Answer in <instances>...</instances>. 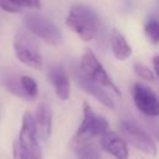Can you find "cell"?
<instances>
[{
  "label": "cell",
  "instance_id": "1",
  "mask_svg": "<svg viewBox=\"0 0 159 159\" xmlns=\"http://www.w3.org/2000/svg\"><path fill=\"white\" fill-rule=\"evenodd\" d=\"M66 25L81 40L91 41L98 30V17L91 7L82 4H76L71 6L67 14Z\"/></svg>",
  "mask_w": 159,
  "mask_h": 159
},
{
  "label": "cell",
  "instance_id": "2",
  "mask_svg": "<svg viewBox=\"0 0 159 159\" xmlns=\"http://www.w3.org/2000/svg\"><path fill=\"white\" fill-rule=\"evenodd\" d=\"M82 109H83L82 122L71 142L73 149L80 145L89 143L94 137H101L109 130L108 120L103 116L97 114L87 102H83Z\"/></svg>",
  "mask_w": 159,
  "mask_h": 159
},
{
  "label": "cell",
  "instance_id": "3",
  "mask_svg": "<svg viewBox=\"0 0 159 159\" xmlns=\"http://www.w3.org/2000/svg\"><path fill=\"white\" fill-rule=\"evenodd\" d=\"M14 52L17 60L34 70L43 68V60L40 52V47L31 32L27 30H17L12 42Z\"/></svg>",
  "mask_w": 159,
  "mask_h": 159
},
{
  "label": "cell",
  "instance_id": "4",
  "mask_svg": "<svg viewBox=\"0 0 159 159\" xmlns=\"http://www.w3.org/2000/svg\"><path fill=\"white\" fill-rule=\"evenodd\" d=\"M80 70L83 72V75H86L93 82L101 84L104 88L111 89L112 92H114L119 97L122 96L119 88L113 82L111 76L107 73L106 68L99 62V60L97 58V56L94 55V52L92 50L86 48V51L83 52V55L81 57V61H80Z\"/></svg>",
  "mask_w": 159,
  "mask_h": 159
},
{
  "label": "cell",
  "instance_id": "5",
  "mask_svg": "<svg viewBox=\"0 0 159 159\" xmlns=\"http://www.w3.org/2000/svg\"><path fill=\"white\" fill-rule=\"evenodd\" d=\"M24 25L29 32L48 45L56 46L62 41L61 30L56 26L55 22H52L43 15L29 14L24 19Z\"/></svg>",
  "mask_w": 159,
  "mask_h": 159
},
{
  "label": "cell",
  "instance_id": "6",
  "mask_svg": "<svg viewBox=\"0 0 159 159\" xmlns=\"http://www.w3.org/2000/svg\"><path fill=\"white\" fill-rule=\"evenodd\" d=\"M17 142L25 159H42V152L39 143L35 119L30 112H25L22 116Z\"/></svg>",
  "mask_w": 159,
  "mask_h": 159
},
{
  "label": "cell",
  "instance_id": "7",
  "mask_svg": "<svg viewBox=\"0 0 159 159\" xmlns=\"http://www.w3.org/2000/svg\"><path fill=\"white\" fill-rule=\"evenodd\" d=\"M119 129L125 140H128L133 147L147 155H157V145L149 133L143 129L137 122L130 119H123L119 123Z\"/></svg>",
  "mask_w": 159,
  "mask_h": 159
},
{
  "label": "cell",
  "instance_id": "8",
  "mask_svg": "<svg viewBox=\"0 0 159 159\" xmlns=\"http://www.w3.org/2000/svg\"><path fill=\"white\" fill-rule=\"evenodd\" d=\"M132 94L137 109L144 116L153 118L159 116V98L148 86L140 82L134 83Z\"/></svg>",
  "mask_w": 159,
  "mask_h": 159
},
{
  "label": "cell",
  "instance_id": "9",
  "mask_svg": "<svg viewBox=\"0 0 159 159\" xmlns=\"http://www.w3.org/2000/svg\"><path fill=\"white\" fill-rule=\"evenodd\" d=\"M73 78L76 81L77 86H80L86 93H88L94 99H97L98 102H101L104 107H107L109 109H114V102L111 98V96L107 93V91L104 89V87H102L101 84H98V83L93 82L92 80H89L86 75H83V72L80 68H75V71H73Z\"/></svg>",
  "mask_w": 159,
  "mask_h": 159
},
{
  "label": "cell",
  "instance_id": "10",
  "mask_svg": "<svg viewBox=\"0 0 159 159\" xmlns=\"http://www.w3.org/2000/svg\"><path fill=\"white\" fill-rule=\"evenodd\" d=\"M101 147L107 153H109L114 159H128L129 149L125 139L118 135L116 132L108 130L101 135Z\"/></svg>",
  "mask_w": 159,
  "mask_h": 159
},
{
  "label": "cell",
  "instance_id": "11",
  "mask_svg": "<svg viewBox=\"0 0 159 159\" xmlns=\"http://www.w3.org/2000/svg\"><path fill=\"white\" fill-rule=\"evenodd\" d=\"M47 76L56 96L61 101H67L70 98V76L65 67L62 65H53L48 68Z\"/></svg>",
  "mask_w": 159,
  "mask_h": 159
},
{
  "label": "cell",
  "instance_id": "12",
  "mask_svg": "<svg viewBox=\"0 0 159 159\" xmlns=\"http://www.w3.org/2000/svg\"><path fill=\"white\" fill-rule=\"evenodd\" d=\"M34 119L37 137L42 140H47L52 132V111L51 106L46 101H42L37 104Z\"/></svg>",
  "mask_w": 159,
  "mask_h": 159
},
{
  "label": "cell",
  "instance_id": "13",
  "mask_svg": "<svg viewBox=\"0 0 159 159\" xmlns=\"http://www.w3.org/2000/svg\"><path fill=\"white\" fill-rule=\"evenodd\" d=\"M111 48L114 57L119 61H125L132 55V47L122 32L113 29L111 34Z\"/></svg>",
  "mask_w": 159,
  "mask_h": 159
},
{
  "label": "cell",
  "instance_id": "14",
  "mask_svg": "<svg viewBox=\"0 0 159 159\" xmlns=\"http://www.w3.org/2000/svg\"><path fill=\"white\" fill-rule=\"evenodd\" d=\"M2 84L6 88V91L10 92L11 94L20 97V98H24V99H27L24 91H22V87L20 83V77H16L14 75H6L2 78Z\"/></svg>",
  "mask_w": 159,
  "mask_h": 159
},
{
  "label": "cell",
  "instance_id": "15",
  "mask_svg": "<svg viewBox=\"0 0 159 159\" xmlns=\"http://www.w3.org/2000/svg\"><path fill=\"white\" fill-rule=\"evenodd\" d=\"M20 83H21L22 91L27 99H32V98L37 97L39 87H37V82L34 80V77H31L29 75H22V76H20Z\"/></svg>",
  "mask_w": 159,
  "mask_h": 159
},
{
  "label": "cell",
  "instance_id": "16",
  "mask_svg": "<svg viewBox=\"0 0 159 159\" xmlns=\"http://www.w3.org/2000/svg\"><path fill=\"white\" fill-rule=\"evenodd\" d=\"M75 150L77 153V159H101L98 149L89 143L80 145L75 148Z\"/></svg>",
  "mask_w": 159,
  "mask_h": 159
},
{
  "label": "cell",
  "instance_id": "17",
  "mask_svg": "<svg viewBox=\"0 0 159 159\" xmlns=\"http://www.w3.org/2000/svg\"><path fill=\"white\" fill-rule=\"evenodd\" d=\"M144 32L150 42H159V20H150L144 26Z\"/></svg>",
  "mask_w": 159,
  "mask_h": 159
},
{
  "label": "cell",
  "instance_id": "18",
  "mask_svg": "<svg viewBox=\"0 0 159 159\" xmlns=\"http://www.w3.org/2000/svg\"><path fill=\"white\" fill-rule=\"evenodd\" d=\"M133 68H134L135 75H137L139 78L145 80V81H154V78H155L154 72H153L152 70H149L145 65L139 63V62H135L134 66H133Z\"/></svg>",
  "mask_w": 159,
  "mask_h": 159
},
{
  "label": "cell",
  "instance_id": "19",
  "mask_svg": "<svg viewBox=\"0 0 159 159\" xmlns=\"http://www.w3.org/2000/svg\"><path fill=\"white\" fill-rule=\"evenodd\" d=\"M0 9L9 14H17L22 10L16 4H14L11 0H0Z\"/></svg>",
  "mask_w": 159,
  "mask_h": 159
},
{
  "label": "cell",
  "instance_id": "20",
  "mask_svg": "<svg viewBox=\"0 0 159 159\" xmlns=\"http://www.w3.org/2000/svg\"><path fill=\"white\" fill-rule=\"evenodd\" d=\"M19 7H31V9H40L41 0H11Z\"/></svg>",
  "mask_w": 159,
  "mask_h": 159
},
{
  "label": "cell",
  "instance_id": "21",
  "mask_svg": "<svg viewBox=\"0 0 159 159\" xmlns=\"http://www.w3.org/2000/svg\"><path fill=\"white\" fill-rule=\"evenodd\" d=\"M12 159H25V157L22 154V150H21L17 140H15L12 143Z\"/></svg>",
  "mask_w": 159,
  "mask_h": 159
},
{
  "label": "cell",
  "instance_id": "22",
  "mask_svg": "<svg viewBox=\"0 0 159 159\" xmlns=\"http://www.w3.org/2000/svg\"><path fill=\"white\" fill-rule=\"evenodd\" d=\"M149 128L152 129L154 137H155V138L158 139V142H159V123H158V122H150V123H149Z\"/></svg>",
  "mask_w": 159,
  "mask_h": 159
},
{
  "label": "cell",
  "instance_id": "23",
  "mask_svg": "<svg viewBox=\"0 0 159 159\" xmlns=\"http://www.w3.org/2000/svg\"><path fill=\"white\" fill-rule=\"evenodd\" d=\"M153 67H154V75L159 78V55L153 57Z\"/></svg>",
  "mask_w": 159,
  "mask_h": 159
}]
</instances>
